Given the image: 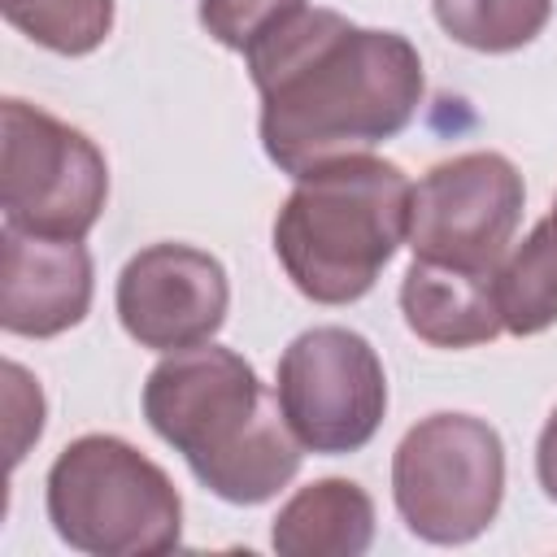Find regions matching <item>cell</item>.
I'll use <instances>...</instances> for the list:
<instances>
[{
  "label": "cell",
  "instance_id": "cell-16",
  "mask_svg": "<svg viewBox=\"0 0 557 557\" xmlns=\"http://www.w3.org/2000/svg\"><path fill=\"white\" fill-rule=\"evenodd\" d=\"M305 0H200V26L235 52H252L278 26H287Z\"/></svg>",
  "mask_w": 557,
  "mask_h": 557
},
{
  "label": "cell",
  "instance_id": "cell-18",
  "mask_svg": "<svg viewBox=\"0 0 557 557\" xmlns=\"http://www.w3.org/2000/svg\"><path fill=\"white\" fill-rule=\"evenodd\" d=\"M535 474H540V487L548 500H557V409L548 413L544 431H540V444H535Z\"/></svg>",
  "mask_w": 557,
  "mask_h": 557
},
{
  "label": "cell",
  "instance_id": "cell-2",
  "mask_svg": "<svg viewBox=\"0 0 557 557\" xmlns=\"http://www.w3.org/2000/svg\"><path fill=\"white\" fill-rule=\"evenodd\" d=\"M144 418L187 457L191 474L231 505H261L300 470V440L278 396L222 344L205 339L165 352L144 383Z\"/></svg>",
  "mask_w": 557,
  "mask_h": 557
},
{
  "label": "cell",
  "instance_id": "cell-5",
  "mask_svg": "<svg viewBox=\"0 0 557 557\" xmlns=\"http://www.w3.org/2000/svg\"><path fill=\"white\" fill-rule=\"evenodd\" d=\"M392 496L426 544L483 535L505 496V444L474 413H431L405 431L392 457Z\"/></svg>",
  "mask_w": 557,
  "mask_h": 557
},
{
  "label": "cell",
  "instance_id": "cell-14",
  "mask_svg": "<svg viewBox=\"0 0 557 557\" xmlns=\"http://www.w3.org/2000/svg\"><path fill=\"white\" fill-rule=\"evenodd\" d=\"M440 30L474 52L527 48L553 13V0H431Z\"/></svg>",
  "mask_w": 557,
  "mask_h": 557
},
{
  "label": "cell",
  "instance_id": "cell-10",
  "mask_svg": "<svg viewBox=\"0 0 557 557\" xmlns=\"http://www.w3.org/2000/svg\"><path fill=\"white\" fill-rule=\"evenodd\" d=\"M91 309V257L78 239L0 235V326L26 339H52L78 326Z\"/></svg>",
  "mask_w": 557,
  "mask_h": 557
},
{
  "label": "cell",
  "instance_id": "cell-11",
  "mask_svg": "<svg viewBox=\"0 0 557 557\" xmlns=\"http://www.w3.org/2000/svg\"><path fill=\"white\" fill-rule=\"evenodd\" d=\"M405 326L435 348H474L505 331L496 305V270H461L413 257L400 283Z\"/></svg>",
  "mask_w": 557,
  "mask_h": 557
},
{
  "label": "cell",
  "instance_id": "cell-9",
  "mask_svg": "<svg viewBox=\"0 0 557 557\" xmlns=\"http://www.w3.org/2000/svg\"><path fill=\"white\" fill-rule=\"evenodd\" d=\"M226 270L191 244H148L117 274V318L139 348L174 352L218 335L226 322Z\"/></svg>",
  "mask_w": 557,
  "mask_h": 557
},
{
  "label": "cell",
  "instance_id": "cell-13",
  "mask_svg": "<svg viewBox=\"0 0 557 557\" xmlns=\"http://www.w3.org/2000/svg\"><path fill=\"white\" fill-rule=\"evenodd\" d=\"M496 305L509 335H540L557 322V222L544 218L496 265Z\"/></svg>",
  "mask_w": 557,
  "mask_h": 557
},
{
  "label": "cell",
  "instance_id": "cell-19",
  "mask_svg": "<svg viewBox=\"0 0 557 557\" xmlns=\"http://www.w3.org/2000/svg\"><path fill=\"white\" fill-rule=\"evenodd\" d=\"M553 222H557V200H553Z\"/></svg>",
  "mask_w": 557,
  "mask_h": 557
},
{
  "label": "cell",
  "instance_id": "cell-12",
  "mask_svg": "<svg viewBox=\"0 0 557 557\" xmlns=\"http://www.w3.org/2000/svg\"><path fill=\"white\" fill-rule=\"evenodd\" d=\"M374 540V500L352 479L300 487L274 518L270 544L283 557H361Z\"/></svg>",
  "mask_w": 557,
  "mask_h": 557
},
{
  "label": "cell",
  "instance_id": "cell-1",
  "mask_svg": "<svg viewBox=\"0 0 557 557\" xmlns=\"http://www.w3.org/2000/svg\"><path fill=\"white\" fill-rule=\"evenodd\" d=\"M244 61L261 96L265 157L292 178L400 135L426 87L405 35L309 4Z\"/></svg>",
  "mask_w": 557,
  "mask_h": 557
},
{
  "label": "cell",
  "instance_id": "cell-7",
  "mask_svg": "<svg viewBox=\"0 0 557 557\" xmlns=\"http://www.w3.org/2000/svg\"><path fill=\"white\" fill-rule=\"evenodd\" d=\"M278 409L309 453H357L387 413V374L370 339L348 326H313L278 357Z\"/></svg>",
  "mask_w": 557,
  "mask_h": 557
},
{
  "label": "cell",
  "instance_id": "cell-3",
  "mask_svg": "<svg viewBox=\"0 0 557 557\" xmlns=\"http://www.w3.org/2000/svg\"><path fill=\"white\" fill-rule=\"evenodd\" d=\"M409 191L400 165L357 152L296 178L274 218V252L313 305L361 300L409 231Z\"/></svg>",
  "mask_w": 557,
  "mask_h": 557
},
{
  "label": "cell",
  "instance_id": "cell-8",
  "mask_svg": "<svg viewBox=\"0 0 557 557\" xmlns=\"http://www.w3.org/2000/svg\"><path fill=\"white\" fill-rule=\"evenodd\" d=\"M522 174L500 152H461L431 165L409 191V248L422 261L496 270L518 218H522Z\"/></svg>",
  "mask_w": 557,
  "mask_h": 557
},
{
  "label": "cell",
  "instance_id": "cell-6",
  "mask_svg": "<svg viewBox=\"0 0 557 557\" xmlns=\"http://www.w3.org/2000/svg\"><path fill=\"white\" fill-rule=\"evenodd\" d=\"M0 122L4 226L52 239H83L109 200L104 152L83 131L26 100H4Z\"/></svg>",
  "mask_w": 557,
  "mask_h": 557
},
{
  "label": "cell",
  "instance_id": "cell-15",
  "mask_svg": "<svg viewBox=\"0 0 557 557\" xmlns=\"http://www.w3.org/2000/svg\"><path fill=\"white\" fill-rule=\"evenodd\" d=\"M9 26L61 57L96 52L113 30V0H0Z\"/></svg>",
  "mask_w": 557,
  "mask_h": 557
},
{
  "label": "cell",
  "instance_id": "cell-4",
  "mask_svg": "<svg viewBox=\"0 0 557 557\" xmlns=\"http://www.w3.org/2000/svg\"><path fill=\"white\" fill-rule=\"evenodd\" d=\"M48 518L78 553L161 557L183 535V496L135 444L83 435L48 470Z\"/></svg>",
  "mask_w": 557,
  "mask_h": 557
},
{
  "label": "cell",
  "instance_id": "cell-17",
  "mask_svg": "<svg viewBox=\"0 0 557 557\" xmlns=\"http://www.w3.org/2000/svg\"><path fill=\"white\" fill-rule=\"evenodd\" d=\"M44 431V392L39 383L17 366L4 361V435H9V466L26 457V448Z\"/></svg>",
  "mask_w": 557,
  "mask_h": 557
}]
</instances>
